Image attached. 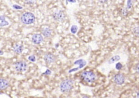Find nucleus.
<instances>
[{"mask_svg":"<svg viewBox=\"0 0 139 98\" xmlns=\"http://www.w3.org/2000/svg\"><path fill=\"white\" fill-rule=\"evenodd\" d=\"M136 71H137V72L139 74V64L137 66H136Z\"/></svg>","mask_w":139,"mask_h":98,"instance_id":"obj_20","label":"nucleus"},{"mask_svg":"<svg viewBox=\"0 0 139 98\" xmlns=\"http://www.w3.org/2000/svg\"><path fill=\"white\" fill-rule=\"evenodd\" d=\"M122 68V65L121 63H118L116 65V68L118 70H120Z\"/></svg>","mask_w":139,"mask_h":98,"instance_id":"obj_16","label":"nucleus"},{"mask_svg":"<svg viewBox=\"0 0 139 98\" xmlns=\"http://www.w3.org/2000/svg\"><path fill=\"white\" fill-rule=\"evenodd\" d=\"M124 76L121 74H118L114 77V81L116 84L122 85L124 82Z\"/></svg>","mask_w":139,"mask_h":98,"instance_id":"obj_9","label":"nucleus"},{"mask_svg":"<svg viewBox=\"0 0 139 98\" xmlns=\"http://www.w3.org/2000/svg\"><path fill=\"white\" fill-rule=\"evenodd\" d=\"M44 60L45 62L48 63V64H50V63H52L55 61V56L52 53H48L44 55Z\"/></svg>","mask_w":139,"mask_h":98,"instance_id":"obj_6","label":"nucleus"},{"mask_svg":"<svg viewBox=\"0 0 139 98\" xmlns=\"http://www.w3.org/2000/svg\"><path fill=\"white\" fill-rule=\"evenodd\" d=\"M14 68L18 72H23L27 69V63L23 61H19L14 64Z\"/></svg>","mask_w":139,"mask_h":98,"instance_id":"obj_4","label":"nucleus"},{"mask_svg":"<svg viewBox=\"0 0 139 98\" xmlns=\"http://www.w3.org/2000/svg\"><path fill=\"white\" fill-rule=\"evenodd\" d=\"M21 22L25 24H31L34 22L35 16L31 12H26L22 15L20 18Z\"/></svg>","mask_w":139,"mask_h":98,"instance_id":"obj_1","label":"nucleus"},{"mask_svg":"<svg viewBox=\"0 0 139 98\" xmlns=\"http://www.w3.org/2000/svg\"><path fill=\"white\" fill-rule=\"evenodd\" d=\"M9 86V82L7 80L0 78V91L6 90Z\"/></svg>","mask_w":139,"mask_h":98,"instance_id":"obj_8","label":"nucleus"},{"mask_svg":"<svg viewBox=\"0 0 139 98\" xmlns=\"http://www.w3.org/2000/svg\"><path fill=\"white\" fill-rule=\"evenodd\" d=\"M119 59H120V57L118 55H116L113 56V58H111L109 60V63H114L115 62H116L117 61H118Z\"/></svg>","mask_w":139,"mask_h":98,"instance_id":"obj_13","label":"nucleus"},{"mask_svg":"<svg viewBox=\"0 0 139 98\" xmlns=\"http://www.w3.org/2000/svg\"><path fill=\"white\" fill-rule=\"evenodd\" d=\"M28 59L30 60V61H32V62H34V61H35V57L34 55H31L30 56V57L28 58Z\"/></svg>","mask_w":139,"mask_h":98,"instance_id":"obj_17","label":"nucleus"},{"mask_svg":"<svg viewBox=\"0 0 139 98\" xmlns=\"http://www.w3.org/2000/svg\"><path fill=\"white\" fill-rule=\"evenodd\" d=\"M83 98H90L87 96H84L83 97Z\"/></svg>","mask_w":139,"mask_h":98,"instance_id":"obj_21","label":"nucleus"},{"mask_svg":"<svg viewBox=\"0 0 139 98\" xmlns=\"http://www.w3.org/2000/svg\"><path fill=\"white\" fill-rule=\"evenodd\" d=\"M131 6H132V4H131V1H128V4H127V7L129 9H130L131 8Z\"/></svg>","mask_w":139,"mask_h":98,"instance_id":"obj_18","label":"nucleus"},{"mask_svg":"<svg viewBox=\"0 0 139 98\" xmlns=\"http://www.w3.org/2000/svg\"><path fill=\"white\" fill-rule=\"evenodd\" d=\"M53 18L56 21H62L65 18L64 12L62 10H58L55 11L53 14Z\"/></svg>","mask_w":139,"mask_h":98,"instance_id":"obj_5","label":"nucleus"},{"mask_svg":"<svg viewBox=\"0 0 139 98\" xmlns=\"http://www.w3.org/2000/svg\"><path fill=\"white\" fill-rule=\"evenodd\" d=\"M123 10V11H122V13H123V14L124 15H125L126 13H127V10L126 9H124Z\"/></svg>","mask_w":139,"mask_h":98,"instance_id":"obj_19","label":"nucleus"},{"mask_svg":"<svg viewBox=\"0 0 139 98\" xmlns=\"http://www.w3.org/2000/svg\"><path fill=\"white\" fill-rule=\"evenodd\" d=\"M74 82L71 80H66L63 81L60 85V90L63 93L69 92L72 89Z\"/></svg>","mask_w":139,"mask_h":98,"instance_id":"obj_2","label":"nucleus"},{"mask_svg":"<svg viewBox=\"0 0 139 98\" xmlns=\"http://www.w3.org/2000/svg\"><path fill=\"white\" fill-rule=\"evenodd\" d=\"M52 30L49 27H45L42 30V34L46 38H50L52 35Z\"/></svg>","mask_w":139,"mask_h":98,"instance_id":"obj_10","label":"nucleus"},{"mask_svg":"<svg viewBox=\"0 0 139 98\" xmlns=\"http://www.w3.org/2000/svg\"><path fill=\"white\" fill-rule=\"evenodd\" d=\"M81 78L84 81L87 82H94L96 80V75L92 72L90 71H84L81 74Z\"/></svg>","mask_w":139,"mask_h":98,"instance_id":"obj_3","label":"nucleus"},{"mask_svg":"<svg viewBox=\"0 0 139 98\" xmlns=\"http://www.w3.org/2000/svg\"><path fill=\"white\" fill-rule=\"evenodd\" d=\"M32 41L34 44L38 45V44H40L43 42V37L40 34H35L32 36Z\"/></svg>","mask_w":139,"mask_h":98,"instance_id":"obj_7","label":"nucleus"},{"mask_svg":"<svg viewBox=\"0 0 139 98\" xmlns=\"http://www.w3.org/2000/svg\"><path fill=\"white\" fill-rule=\"evenodd\" d=\"M13 50L15 53L17 54H20L22 52L23 50V47L22 45H19V44H16L14 46Z\"/></svg>","mask_w":139,"mask_h":98,"instance_id":"obj_11","label":"nucleus"},{"mask_svg":"<svg viewBox=\"0 0 139 98\" xmlns=\"http://www.w3.org/2000/svg\"><path fill=\"white\" fill-rule=\"evenodd\" d=\"M137 97H138V98H139V92L138 93V94H137Z\"/></svg>","mask_w":139,"mask_h":98,"instance_id":"obj_22","label":"nucleus"},{"mask_svg":"<svg viewBox=\"0 0 139 98\" xmlns=\"http://www.w3.org/2000/svg\"><path fill=\"white\" fill-rule=\"evenodd\" d=\"M71 32L72 33H75L77 32V27L75 26H73L71 28Z\"/></svg>","mask_w":139,"mask_h":98,"instance_id":"obj_15","label":"nucleus"},{"mask_svg":"<svg viewBox=\"0 0 139 98\" xmlns=\"http://www.w3.org/2000/svg\"><path fill=\"white\" fill-rule=\"evenodd\" d=\"M75 64H79L80 65L79 67L78 68H81L83 67H84V66L86 64V62L84 61L83 60H77V61H75Z\"/></svg>","mask_w":139,"mask_h":98,"instance_id":"obj_12","label":"nucleus"},{"mask_svg":"<svg viewBox=\"0 0 139 98\" xmlns=\"http://www.w3.org/2000/svg\"><path fill=\"white\" fill-rule=\"evenodd\" d=\"M133 33L137 37H139V27H137L133 29Z\"/></svg>","mask_w":139,"mask_h":98,"instance_id":"obj_14","label":"nucleus"}]
</instances>
